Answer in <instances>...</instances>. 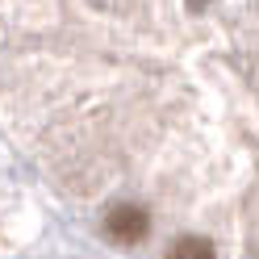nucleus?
Masks as SVG:
<instances>
[{"label": "nucleus", "mask_w": 259, "mask_h": 259, "mask_svg": "<svg viewBox=\"0 0 259 259\" xmlns=\"http://www.w3.org/2000/svg\"><path fill=\"white\" fill-rule=\"evenodd\" d=\"M167 259H213V242L209 238H197V234H184L171 242Z\"/></svg>", "instance_id": "f03ea898"}, {"label": "nucleus", "mask_w": 259, "mask_h": 259, "mask_svg": "<svg viewBox=\"0 0 259 259\" xmlns=\"http://www.w3.org/2000/svg\"><path fill=\"white\" fill-rule=\"evenodd\" d=\"M105 230L117 238V242H142V238H147V230H151V218L142 213L138 205H117V209H109Z\"/></svg>", "instance_id": "f257e3e1"}]
</instances>
